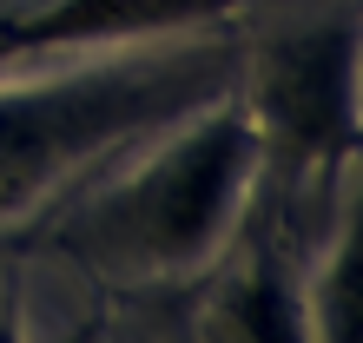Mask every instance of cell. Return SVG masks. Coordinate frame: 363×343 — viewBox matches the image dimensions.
Wrapping results in <instances>:
<instances>
[{
  "mask_svg": "<svg viewBox=\"0 0 363 343\" xmlns=\"http://www.w3.org/2000/svg\"><path fill=\"white\" fill-rule=\"evenodd\" d=\"M205 67H152V73H99L47 93H0V198L27 191L73 152L125 133L145 113H172Z\"/></svg>",
  "mask_w": 363,
  "mask_h": 343,
  "instance_id": "6da1fadb",
  "label": "cell"
},
{
  "mask_svg": "<svg viewBox=\"0 0 363 343\" xmlns=\"http://www.w3.org/2000/svg\"><path fill=\"white\" fill-rule=\"evenodd\" d=\"M231 330H238L245 343H304V330H297V304H291V291L277 284L271 271H258L238 291V304H231Z\"/></svg>",
  "mask_w": 363,
  "mask_h": 343,
  "instance_id": "5b68a950",
  "label": "cell"
},
{
  "mask_svg": "<svg viewBox=\"0 0 363 343\" xmlns=\"http://www.w3.org/2000/svg\"><path fill=\"white\" fill-rule=\"evenodd\" d=\"M264 113L284 139L304 145H337L350 113V40H297L264 67Z\"/></svg>",
  "mask_w": 363,
  "mask_h": 343,
  "instance_id": "3957f363",
  "label": "cell"
},
{
  "mask_svg": "<svg viewBox=\"0 0 363 343\" xmlns=\"http://www.w3.org/2000/svg\"><path fill=\"white\" fill-rule=\"evenodd\" d=\"M231 0H60L53 13L20 20L0 33V53L13 47H67V40H99V33H133V27H172V20L218 13Z\"/></svg>",
  "mask_w": 363,
  "mask_h": 343,
  "instance_id": "277c9868",
  "label": "cell"
},
{
  "mask_svg": "<svg viewBox=\"0 0 363 343\" xmlns=\"http://www.w3.org/2000/svg\"><path fill=\"white\" fill-rule=\"evenodd\" d=\"M251 152V133L238 119H218L205 133H191L185 145H172L133 191H119L99 211V238H113L133 257H185L211 238L218 211L231 198Z\"/></svg>",
  "mask_w": 363,
  "mask_h": 343,
  "instance_id": "7a4b0ae2",
  "label": "cell"
},
{
  "mask_svg": "<svg viewBox=\"0 0 363 343\" xmlns=\"http://www.w3.org/2000/svg\"><path fill=\"white\" fill-rule=\"evenodd\" d=\"M0 343H13V337H7V324H0Z\"/></svg>",
  "mask_w": 363,
  "mask_h": 343,
  "instance_id": "8992f818",
  "label": "cell"
}]
</instances>
